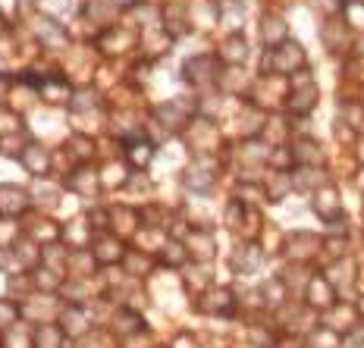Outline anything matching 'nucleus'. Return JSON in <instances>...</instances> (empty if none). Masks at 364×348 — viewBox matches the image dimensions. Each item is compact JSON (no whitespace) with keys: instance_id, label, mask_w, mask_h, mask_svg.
<instances>
[{"instance_id":"1","label":"nucleus","mask_w":364,"mask_h":348,"mask_svg":"<svg viewBox=\"0 0 364 348\" xmlns=\"http://www.w3.org/2000/svg\"><path fill=\"white\" fill-rule=\"evenodd\" d=\"M317 214L323 217V220H330V217H336V210H339V195L333 192V188H323L321 195H317Z\"/></svg>"},{"instance_id":"2","label":"nucleus","mask_w":364,"mask_h":348,"mask_svg":"<svg viewBox=\"0 0 364 348\" xmlns=\"http://www.w3.org/2000/svg\"><path fill=\"white\" fill-rule=\"evenodd\" d=\"M301 50L295 48V44H289V48H283V54H279V66H283V70H292V66H301Z\"/></svg>"}]
</instances>
